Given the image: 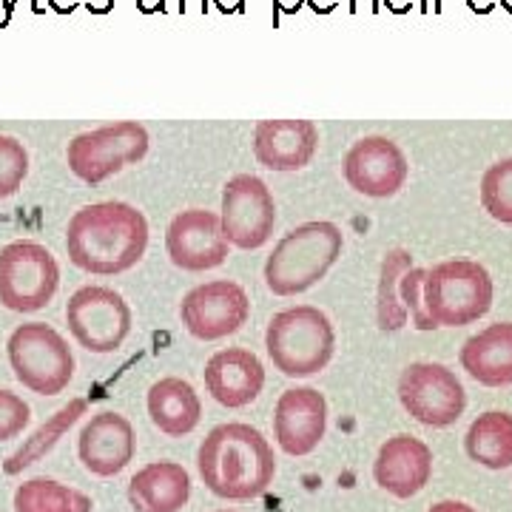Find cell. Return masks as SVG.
<instances>
[{
	"instance_id": "obj_1",
	"label": "cell",
	"mask_w": 512,
	"mask_h": 512,
	"mask_svg": "<svg viewBox=\"0 0 512 512\" xmlns=\"http://www.w3.org/2000/svg\"><path fill=\"white\" fill-rule=\"evenodd\" d=\"M146 248L148 220L128 202H92L80 208L66 228L69 259L86 274H126L146 256Z\"/></svg>"
},
{
	"instance_id": "obj_2",
	"label": "cell",
	"mask_w": 512,
	"mask_h": 512,
	"mask_svg": "<svg viewBox=\"0 0 512 512\" xmlns=\"http://www.w3.org/2000/svg\"><path fill=\"white\" fill-rule=\"evenodd\" d=\"M197 467L202 484L217 498L251 501L274 484V447L251 424L228 421L202 439Z\"/></svg>"
},
{
	"instance_id": "obj_3",
	"label": "cell",
	"mask_w": 512,
	"mask_h": 512,
	"mask_svg": "<svg viewBox=\"0 0 512 512\" xmlns=\"http://www.w3.org/2000/svg\"><path fill=\"white\" fill-rule=\"evenodd\" d=\"M345 237L333 222H305L288 231L265 259V285L276 296H296L319 285L342 256Z\"/></svg>"
},
{
	"instance_id": "obj_4",
	"label": "cell",
	"mask_w": 512,
	"mask_h": 512,
	"mask_svg": "<svg viewBox=\"0 0 512 512\" xmlns=\"http://www.w3.org/2000/svg\"><path fill=\"white\" fill-rule=\"evenodd\" d=\"M265 350L282 376L305 379L330 365L336 353V330L325 311L296 305L274 313L265 330Z\"/></svg>"
},
{
	"instance_id": "obj_5",
	"label": "cell",
	"mask_w": 512,
	"mask_h": 512,
	"mask_svg": "<svg viewBox=\"0 0 512 512\" xmlns=\"http://www.w3.org/2000/svg\"><path fill=\"white\" fill-rule=\"evenodd\" d=\"M424 311L439 328H464L493 308V279L473 259L439 262L424 274Z\"/></svg>"
},
{
	"instance_id": "obj_6",
	"label": "cell",
	"mask_w": 512,
	"mask_h": 512,
	"mask_svg": "<svg viewBox=\"0 0 512 512\" xmlns=\"http://www.w3.org/2000/svg\"><path fill=\"white\" fill-rule=\"evenodd\" d=\"M6 356L15 370V379L37 396H57L74 379L72 348L46 322H26L12 330Z\"/></svg>"
},
{
	"instance_id": "obj_7",
	"label": "cell",
	"mask_w": 512,
	"mask_h": 512,
	"mask_svg": "<svg viewBox=\"0 0 512 512\" xmlns=\"http://www.w3.org/2000/svg\"><path fill=\"white\" fill-rule=\"evenodd\" d=\"M60 288L55 254L32 239H18L0 248V305L6 311H43Z\"/></svg>"
},
{
	"instance_id": "obj_8",
	"label": "cell",
	"mask_w": 512,
	"mask_h": 512,
	"mask_svg": "<svg viewBox=\"0 0 512 512\" xmlns=\"http://www.w3.org/2000/svg\"><path fill=\"white\" fill-rule=\"evenodd\" d=\"M148 131L134 120L111 123L77 134L66 148V163L77 180L97 185L140 163L148 154Z\"/></svg>"
},
{
	"instance_id": "obj_9",
	"label": "cell",
	"mask_w": 512,
	"mask_h": 512,
	"mask_svg": "<svg viewBox=\"0 0 512 512\" xmlns=\"http://www.w3.org/2000/svg\"><path fill=\"white\" fill-rule=\"evenodd\" d=\"M128 302L106 285H83L66 302V325L74 342L89 353H114L131 333Z\"/></svg>"
},
{
	"instance_id": "obj_10",
	"label": "cell",
	"mask_w": 512,
	"mask_h": 512,
	"mask_svg": "<svg viewBox=\"0 0 512 512\" xmlns=\"http://www.w3.org/2000/svg\"><path fill=\"white\" fill-rule=\"evenodd\" d=\"M222 234L239 251H256L274 237L276 202L265 180L237 174L222 188Z\"/></svg>"
},
{
	"instance_id": "obj_11",
	"label": "cell",
	"mask_w": 512,
	"mask_h": 512,
	"mask_svg": "<svg viewBox=\"0 0 512 512\" xmlns=\"http://www.w3.org/2000/svg\"><path fill=\"white\" fill-rule=\"evenodd\" d=\"M399 399L402 407L427 427H450L467 410L464 384L450 367L436 362H413L404 367L399 379Z\"/></svg>"
},
{
	"instance_id": "obj_12",
	"label": "cell",
	"mask_w": 512,
	"mask_h": 512,
	"mask_svg": "<svg viewBox=\"0 0 512 512\" xmlns=\"http://www.w3.org/2000/svg\"><path fill=\"white\" fill-rule=\"evenodd\" d=\"M251 316V299L242 285L231 279H214L197 285L183 296L180 319L185 330L200 342H217L237 333Z\"/></svg>"
},
{
	"instance_id": "obj_13",
	"label": "cell",
	"mask_w": 512,
	"mask_h": 512,
	"mask_svg": "<svg viewBox=\"0 0 512 512\" xmlns=\"http://www.w3.org/2000/svg\"><path fill=\"white\" fill-rule=\"evenodd\" d=\"M228 239L222 234L220 214L205 208L180 211L165 228L168 259L188 274L214 271L228 259Z\"/></svg>"
},
{
	"instance_id": "obj_14",
	"label": "cell",
	"mask_w": 512,
	"mask_h": 512,
	"mask_svg": "<svg viewBox=\"0 0 512 512\" xmlns=\"http://www.w3.org/2000/svg\"><path fill=\"white\" fill-rule=\"evenodd\" d=\"M345 180L348 185L373 200H384L399 194L407 183V157L393 140L387 137H362L359 143H353L345 154Z\"/></svg>"
},
{
	"instance_id": "obj_15",
	"label": "cell",
	"mask_w": 512,
	"mask_h": 512,
	"mask_svg": "<svg viewBox=\"0 0 512 512\" xmlns=\"http://www.w3.org/2000/svg\"><path fill=\"white\" fill-rule=\"evenodd\" d=\"M328 430V402L316 387H291L274 410V439L288 456H311Z\"/></svg>"
},
{
	"instance_id": "obj_16",
	"label": "cell",
	"mask_w": 512,
	"mask_h": 512,
	"mask_svg": "<svg viewBox=\"0 0 512 512\" xmlns=\"http://www.w3.org/2000/svg\"><path fill=\"white\" fill-rule=\"evenodd\" d=\"M137 453V436L126 416L120 413H97L86 421L77 439V456L92 476H120Z\"/></svg>"
},
{
	"instance_id": "obj_17",
	"label": "cell",
	"mask_w": 512,
	"mask_h": 512,
	"mask_svg": "<svg viewBox=\"0 0 512 512\" xmlns=\"http://www.w3.org/2000/svg\"><path fill=\"white\" fill-rule=\"evenodd\" d=\"M205 387L211 399L228 410L248 407L265 387V367L254 350L225 348L205 362Z\"/></svg>"
},
{
	"instance_id": "obj_18",
	"label": "cell",
	"mask_w": 512,
	"mask_h": 512,
	"mask_svg": "<svg viewBox=\"0 0 512 512\" xmlns=\"http://www.w3.org/2000/svg\"><path fill=\"white\" fill-rule=\"evenodd\" d=\"M319 148V128L311 120H262L254 128V157L268 171H299Z\"/></svg>"
},
{
	"instance_id": "obj_19",
	"label": "cell",
	"mask_w": 512,
	"mask_h": 512,
	"mask_svg": "<svg viewBox=\"0 0 512 512\" xmlns=\"http://www.w3.org/2000/svg\"><path fill=\"white\" fill-rule=\"evenodd\" d=\"M433 473V453L430 447L416 436H393L382 444L373 476L376 484L396 498H413L419 495Z\"/></svg>"
},
{
	"instance_id": "obj_20",
	"label": "cell",
	"mask_w": 512,
	"mask_h": 512,
	"mask_svg": "<svg viewBox=\"0 0 512 512\" xmlns=\"http://www.w3.org/2000/svg\"><path fill=\"white\" fill-rule=\"evenodd\" d=\"M191 498V476L177 461H151L128 481L134 512H180Z\"/></svg>"
},
{
	"instance_id": "obj_21",
	"label": "cell",
	"mask_w": 512,
	"mask_h": 512,
	"mask_svg": "<svg viewBox=\"0 0 512 512\" xmlns=\"http://www.w3.org/2000/svg\"><path fill=\"white\" fill-rule=\"evenodd\" d=\"M146 404L151 424L171 439L188 436L191 430H197L202 419V402L197 390L180 376H165L151 384Z\"/></svg>"
},
{
	"instance_id": "obj_22",
	"label": "cell",
	"mask_w": 512,
	"mask_h": 512,
	"mask_svg": "<svg viewBox=\"0 0 512 512\" xmlns=\"http://www.w3.org/2000/svg\"><path fill=\"white\" fill-rule=\"evenodd\" d=\"M458 359L461 367L484 387L512 384V322H498L470 336Z\"/></svg>"
},
{
	"instance_id": "obj_23",
	"label": "cell",
	"mask_w": 512,
	"mask_h": 512,
	"mask_svg": "<svg viewBox=\"0 0 512 512\" xmlns=\"http://www.w3.org/2000/svg\"><path fill=\"white\" fill-rule=\"evenodd\" d=\"M464 450L487 470L512 467V413L490 410L478 416L464 436Z\"/></svg>"
},
{
	"instance_id": "obj_24",
	"label": "cell",
	"mask_w": 512,
	"mask_h": 512,
	"mask_svg": "<svg viewBox=\"0 0 512 512\" xmlns=\"http://www.w3.org/2000/svg\"><path fill=\"white\" fill-rule=\"evenodd\" d=\"M83 413H86V399H72L66 407H60L52 419L43 421L35 433L23 441L12 456L3 461V473H6V476H18L26 467H32L35 461H40L46 453H52L57 441L72 430Z\"/></svg>"
},
{
	"instance_id": "obj_25",
	"label": "cell",
	"mask_w": 512,
	"mask_h": 512,
	"mask_svg": "<svg viewBox=\"0 0 512 512\" xmlns=\"http://www.w3.org/2000/svg\"><path fill=\"white\" fill-rule=\"evenodd\" d=\"M92 498L52 478L23 481L15 493V512H92Z\"/></svg>"
},
{
	"instance_id": "obj_26",
	"label": "cell",
	"mask_w": 512,
	"mask_h": 512,
	"mask_svg": "<svg viewBox=\"0 0 512 512\" xmlns=\"http://www.w3.org/2000/svg\"><path fill=\"white\" fill-rule=\"evenodd\" d=\"M410 265L407 251H390L382 259V279H379V325L384 330H399L407 325V311L399 299V279Z\"/></svg>"
},
{
	"instance_id": "obj_27",
	"label": "cell",
	"mask_w": 512,
	"mask_h": 512,
	"mask_svg": "<svg viewBox=\"0 0 512 512\" xmlns=\"http://www.w3.org/2000/svg\"><path fill=\"white\" fill-rule=\"evenodd\" d=\"M481 205L493 220L512 225V157L490 165L481 177Z\"/></svg>"
},
{
	"instance_id": "obj_28",
	"label": "cell",
	"mask_w": 512,
	"mask_h": 512,
	"mask_svg": "<svg viewBox=\"0 0 512 512\" xmlns=\"http://www.w3.org/2000/svg\"><path fill=\"white\" fill-rule=\"evenodd\" d=\"M29 174V151L18 137L0 134V200H9L20 191Z\"/></svg>"
},
{
	"instance_id": "obj_29",
	"label": "cell",
	"mask_w": 512,
	"mask_h": 512,
	"mask_svg": "<svg viewBox=\"0 0 512 512\" xmlns=\"http://www.w3.org/2000/svg\"><path fill=\"white\" fill-rule=\"evenodd\" d=\"M424 268H407L399 279V299H402L404 311L410 316V322H413V328L419 330H433L439 328L427 311H424Z\"/></svg>"
},
{
	"instance_id": "obj_30",
	"label": "cell",
	"mask_w": 512,
	"mask_h": 512,
	"mask_svg": "<svg viewBox=\"0 0 512 512\" xmlns=\"http://www.w3.org/2000/svg\"><path fill=\"white\" fill-rule=\"evenodd\" d=\"M32 421V407L12 390H0V441L18 439Z\"/></svg>"
},
{
	"instance_id": "obj_31",
	"label": "cell",
	"mask_w": 512,
	"mask_h": 512,
	"mask_svg": "<svg viewBox=\"0 0 512 512\" xmlns=\"http://www.w3.org/2000/svg\"><path fill=\"white\" fill-rule=\"evenodd\" d=\"M430 512H476L470 504H461V501H441Z\"/></svg>"
},
{
	"instance_id": "obj_32",
	"label": "cell",
	"mask_w": 512,
	"mask_h": 512,
	"mask_svg": "<svg viewBox=\"0 0 512 512\" xmlns=\"http://www.w3.org/2000/svg\"><path fill=\"white\" fill-rule=\"evenodd\" d=\"M239 3H242V0H217V6H220L222 12H237Z\"/></svg>"
},
{
	"instance_id": "obj_33",
	"label": "cell",
	"mask_w": 512,
	"mask_h": 512,
	"mask_svg": "<svg viewBox=\"0 0 512 512\" xmlns=\"http://www.w3.org/2000/svg\"><path fill=\"white\" fill-rule=\"evenodd\" d=\"M279 6H282L285 12H296V9H299V0H279Z\"/></svg>"
},
{
	"instance_id": "obj_34",
	"label": "cell",
	"mask_w": 512,
	"mask_h": 512,
	"mask_svg": "<svg viewBox=\"0 0 512 512\" xmlns=\"http://www.w3.org/2000/svg\"><path fill=\"white\" fill-rule=\"evenodd\" d=\"M222 512H234V510H222Z\"/></svg>"
}]
</instances>
